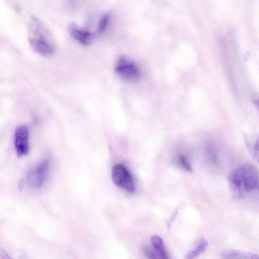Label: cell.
<instances>
[{
  "label": "cell",
  "mask_w": 259,
  "mask_h": 259,
  "mask_svg": "<svg viewBox=\"0 0 259 259\" xmlns=\"http://www.w3.org/2000/svg\"><path fill=\"white\" fill-rule=\"evenodd\" d=\"M229 187L236 199L258 191V171L253 165L245 164L235 168L228 176Z\"/></svg>",
  "instance_id": "cell-1"
},
{
  "label": "cell",
  "mask_w": 259,
  "mask_h": 259,
  "mask_svg": "<svg viewBox=\"0 0 259 259\" xmlns=\"http://www.w3.org/2000/svg\"><path fill=\"white\" fill-rule=\"evenodd\" d=\"M28 40L33 51L44 57L52 56L55 45L52 35L41 21L32 16L28 28Z\"/></svg>",
  "instance_id": "cell-2"
},
{
  "label": "cell",
  "mask_w": 259,
  "mask_h": 259,
  "mask_svg": "<svg viewBox=\"0 0 259 259\" xmlns=\"http://www.w3.org/2000/svg\"><path fill=\"white\" fill-rule=\"evenodd\" d=\"M50 167V160L46 159L29 171L27 181L31 188L38 189L44 186L49 176Z\"/></svg>",
  "instance_id": "cell-3"
},
{
  "label": "cell",
  "mask_w": 259,
  "mask_h": 259,
  "mask_svg": "<svg viewBox=\"0 0 259 259\" xmlns=\"http://www.w3.org/2000/svg\"><path fill=\"white\" fill-rule=\"evenodd\" d=\"M112 178L114 184L119 188L129 193H134L135 183L128 169L122 164L115 165L112 169Z\"/></svg>",
  "instance_id": "cell-4"
},
{
  "label": "cell",
  "mask_w": 259,
  "mask_h": 259,
  "mask_svg": "<svg viewBox=\"0 0 259 259\" xmlns=\"http://www.w3.org/2000/svg\"><path fill=\"white\" fill-rule=\"evenodd\" d=\"M116 73L124 79L135 81L140 76V71L137 64L131 59L121 56L117 61L115 67Z\"/></svg>",
  "instance_id": "cell-5"
},
{
  "label": "cell",
  "mask_w": 259,
  "mask_h": 259,
  "mask_svg": "<svg viewBox=\"0 0 259 259\" xmlns=\"http://www.w3.org/2000/svg\"><path fill=\"white\" fill-rule=\"evenodd\" d=\"M15 147L17 154L21 157L26 155L29 151V130L21 125L17 127L15 133Z\"/></svg>",
  "instance_id": "cell-6"
},
{
  "label": "cell",
  "mask_w": 259,
  "mask_h": 259,
  "mask_svg": "<svg viewBox=\"0 0 259 259\" xmlns=\"http://www.w3.org/2000/svg\"><path fill=\"white\" fill-rule=\"evenodd\" d=\"M68 30L72 38L83 46L90 45L95 37L93 33L80 27L74 22L69 24Z\"/></svg>",
  "instance_id": "cell-7"
},
{
  "label": "cell",
  "mask_w": 259,
  "mask_h": 259,
  "mask_svg": "<svg viewBox=\"0 0 259 259\" xmlns=\"http://www.w3.org/2000/svg\"><path fill=\"white\" fill-rule=\"evenodd\" d=\"M222 259H258L255 254L236 250H228L222 254Z\"/></svg>",
  "instance_id": "cell-8"
},
{
  "label": "cell",
  "mask_w": 259,
  "mask_h": 259,
  "mask_svg": "<svg viewBox=\"0 0 259 259\" xmlns=\"http://www.w3.org/2000/svg\"><path fill=\"white\" fill-rule=\"evenodd\" d=\"M151 241L159 259H169L161 237L157 235H153L151 237Z\"/></svg>",
  "instance_id": "cell-9"
},
{
  "label": "cell",
  "mask_w": 259,
  "mask_h": 259,
  "mask_svg": "<svg viewBox=\"0 0 259 259\" xmlns=\"http://www.w3.org/2000/svg\"><path fill=\"white\" fill-rule=\"evenodd\" d=\"M208 246V242L204 239L200 240L195 249L190 251L186 255L184 259H194L203 253Z\"/></svg>",
  "instance_id": "cell-10"
},
{
  "label": "cell",
  "mask_w": 259,
  "mask_h": 259,
  "mask_svg": "<svg viewBox=\"0 0 259 259\" xmlns=\"http://www.w3.org/2000/svg\"><path fill=\"white\" fill-rule=\"evenodd\" d=\"M178 164L180 166L188 171H191L192 167L189 159L185 155L180 154L178 157Z\"/></svg>",
  "instance_id": "cell-11"
},
{
  "label": "cell",
  "mask_w": 259,
  "mask_h": 259,
  "mask_svg": "<svg viewBox=\"0 0 259 259\" xmlns=\"http://www.w3.org/2000/svg\"><path fill=\"white\" fill-rule=\"evenodd\" d=\"M110 16L109 14H104L99 20L98 26V32L101 33L104 32L107 27L110 20Z\"/></svg>",
  "instance_id": "cell-12"
},
{
  "label": "cell",
  "mask_w": 259,
  "mask_h": 259,
  "mask_svg": "<svg viewBox=\"0 0 259 259\" xmlns=\"http://www.w3.org/2000/svg\"><path fill=\"white\" fill-rule=\"evenodd\" d=\"M247 144V147L249 149V152L254 157V158L258 160V140H256V142H254L253 143H250L249 141L246 143Z\"/></svg>",
  "instance_id": "cell-13"
},
{
  "label": "cell",
  "mask_w": 259,
  "mask_h": 259,
  "mask_svg": "<svg viewBox=\"0 0 259 259\" xmlns=\"http://www.w3.org/2000/svg\"><path fill=\"white\" fill-rule=\"evenodd\" d=\"M144 252L148 259H158L156 252L149 247H145Z\"/></svg>",
  "instance_id": "cell-14"
},
{
  "label": "cell",
  "mask_w": 259,
  "mask_h": 259,
  "mask_svg": "<svg viewBox=\"0 0 259 259\" xmlns=\"http://www.w3.org/2000/svg\"><path fill=\"white\" fill-rule=\"evenodd\" d=\"M1 259H13L5 251H2L1 253Z\"/></svg>",
  "instance_id": "cell-15"
}]
</instances>
